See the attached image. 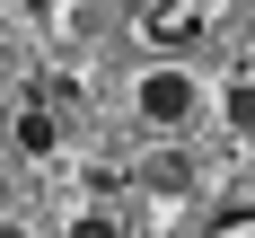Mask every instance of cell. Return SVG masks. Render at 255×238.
<instances>
[{
	"mask_svg": "<svg viewBox=\"0 0 255 238\" xmlns=\"http://www.w3.org/2000/svg\"><path fill=\"white\" fill-rule=\"evenodd\" d=\"M194 106H203V88H194V71H150V79H141V115H150L158 132L194 124Z\"/></svg>",
	"mask_w": 255,
	"mask_h": 238,
	"instance_id": "6da1fadb",
	"label": "cell"
},
{
	"mask_svg": "<svg viewBox=\"0 0 255 238\" xmlns=\"http://www.w3.org/2000/svg\"><path fill=\"white\" fill-rule=\"evenodd\" d=\"M18 150H26V159H53V150H62V115H53V97L18 115Z\"/></svg>",
	"mask_w": 255,
	"mask_h": 238,
	"instance_id": "7a4b0ae2",
	"label": "cell"
},
{
	"mask_svg": "<svg viewBox=\"0 0 255 238\" xmlns=\"http://www.w3.org/2000/svg\"><path fill=\"white\" fill-rule=\"evenodd\" d=\"M150 35L158 44H194V35H203V9H176V0H167V9H150Z\"/></svg>",
	"mask_w": 255,
	"mask_h": 238,
	"instance_id": "3957f363",
	"label": "cell"
},
{
	"mask_svg": "<svg viewBox=\"0 0 255 238\" xmlns=\"http://www.w3.org/2000/svg\"><path fill=\"white\" fill-rule=\"evenodd\" d=\"M229 124L255 141V79H238V88H229Z\"/></svg>",
	"mask_w": 255,
	"mask_h": 238,
	"instance_id": "277c9868",
	"label": "cell"
},
{
	"mask_svg": "<svg viewBox=\"0 0 255 238\" xmlns=\"http://www.w3.org/2000/svg\"><path fill=\"white\" fill-rule=\"evenodd\" d=\"M150 185H158V194H176V185H194V168H185V159H150Z\"/></svg>",
	"mask_w": 255,
	"mask_h": 238,
	"instance_id": "5b68a950",
	"label": "cell"
},
{
	"mask_svg": "<svg viewBox=\"0 0 255 238\" xmlns=\"http://www.w3.org/2000/svg\"><path fill=\"white\" fill-rule=\"evenodd\" d=\"M71 238H124V230H115V221H106V212H88V221H79Z\"/></svg>",
	"mask_w": 255,
	"mask_h": 238,
	"instance_id": "8992f818",
	"label": "cell"
},
{
	"mask_svg": "<svg viewBox=\"0 0 255 238\" xmlns=\"http://www.w3.org/2000/svg\"><path fill=\"white\" fill-rule=\"evenodd\" d=\"M18 9H35V18H44V9H53V0H18Z\"/></svg>",
	"mask_w": 255,
	"mask_h": 238,
	"instance_id": "52a82bcc",
	"label": "cell"
},
{
	"mask_svg": "<svg viewBox=\"0 0 255 238\" xmlns=\"http://www.w3.org/2000/svg\"><path fill=\"white\" fill-rule=\"evenodd\" d=\"M0 238H26V230H9V221H0Z\"/></svg>",
	"mask_w": 255,
	"mask_h": 238,
	"instance_id": "ba28073f",
	"label": "cell"
},
{
	"mask_svg": "<svg viewBox=\"0 0 255 238\" xmlns=\"http://www.w3.org/2000/svg\"><path fill=\"white\" fill-rule=\"evenodd\" d=\"M0 203H9V177H0Z\"/></svg>",
	"mask_w": 255,
	"mask_h": 238,
	"instance_id": "9c48e42d",
	"label": "cell"
}]
</instances>
